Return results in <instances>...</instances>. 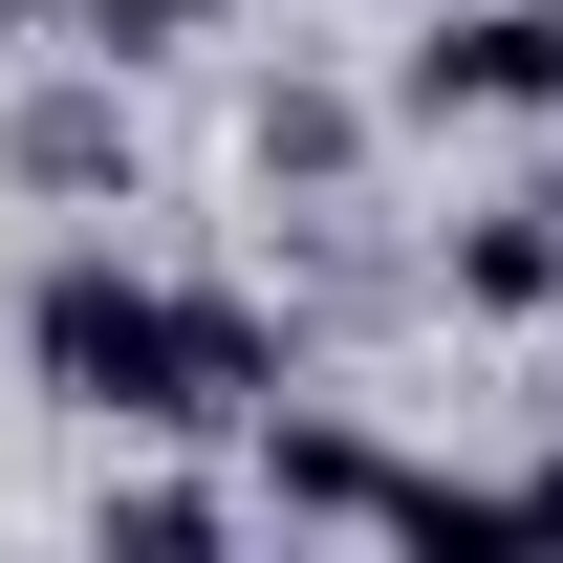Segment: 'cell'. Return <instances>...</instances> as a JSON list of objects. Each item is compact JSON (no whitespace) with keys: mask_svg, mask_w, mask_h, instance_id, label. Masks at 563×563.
Returning a JSON list of instances; mask_svg holds the SVG:
<instances>
[{"mask_svg":"<svg viewBox=\"0 0 563 563\" xmlns=\"http://www.w3.org/2000/svg\"><path fill=\"white\" fill-rule=\"evenodd\" d=\"M542 196H563V174H542Z\"/></svg>","mask_w":563,"mask_h":563,"instance_id":"9c48e42d","label":"cell"},{"mask_svg":"<svg viewBox=\"0 0 563 563\" xmlns=\"http://www.w3.org/2000/svg\"><path fill=\"white\" fill-rule=\"evenodd\" d=\"M217 22H239V0H66V44H87L109 87H131V66H174V44H217Z\"/></svg>","mask_w":563,"mask_h":563,"instance_id":"8992f818","label":"cell"},{"mask_svg":"<svg viewBox=\"0 0 563 563\" xmlns=\"http://www.w3.org/2000/svg\"><path fill=\"white\" fill-rule=\"evenodd\" d=\"M0 174H22V196H66V217H87V196H131V109H109V66H87V44L0 109Z\"/></svg>","mask_w":563,"mask_h":563,"instance_id":"3957f363","label":"cell"},{"mask_svg":"<svg viewBox=\"0 0 563 563\" xmlns=\"http://www.w3.org/2000/svg\"><path fill=\"white\" fill-rule=\"evenodd\" d=\"M368 174V109L347 87H261V196H347Z\"/></svg>","mask_w":563,"mask_h":563,"instance_id":"5b68a950","label":"cell"},{"mask_svg":"<svg viewBox=\"0 0 563 563\" xmlns=\"http://www.w3.org/2000/svg\"><path fill=\"white\" fill-rule=\"evenodd\" d=\"M455 542H563V455H520V477H455Z\"/></svg>","mask_w":563,"mask_h":563,"instance_id":"ba28073f","label":"cell"},{"mask_svg":"<svg viewBox=\"0 0 563 563\" xmlns=\"http://www.w3.org/2000/svg\"><path fill=\"white\" fill-rule=\"evenodd\" d=\"M433 282H455L477 325H542V303H563V196H498V217H455V261H433Z\"/></svg>","mask_w":563,"mask_h":563,"instance_id":"277c9868","label":"cell"},{"mask_svg":"<svg viewBox=\"0 0 563 563\" xmlns=\"http://www.w3.org/2000/svg\"><path fill=\"white\" fill-rule=\"evenodd\" d=\"M412 131H563V0H412Z\"/></svg>","mask_w":563,"mask_h":563,"instance_id":"7a4b0ae2","label":"cell"},{"mask_svg":"<svg viewBox=\"0 0 563 563\" xmlns=\"http://www.w3.org/2000/svg\"><path fill=\"white\" fill-rule=\"evenodd\" d=\"M109 542H239V477H109Z\"/></svg>","mask_w":563,"mask_h":563,"instance_id":"52a82bcc","label":"cell"},{"mask_svg":"<svg viewBox=\"0 0 563 563\" xmlns=\"http://www.w3.org/2000/svg\"><path fill=\"white\" fill-rule=\"evenodd\" d=\"M22 390H66V412H109V433H196V412L303 390V347H282L239 282H152V261H109V239H66V261L22 282Z\"/></svg>","mask_w":563,"mask_h":563,"instance_id":"6da1fadb","label":"cell"}]
</instances>
